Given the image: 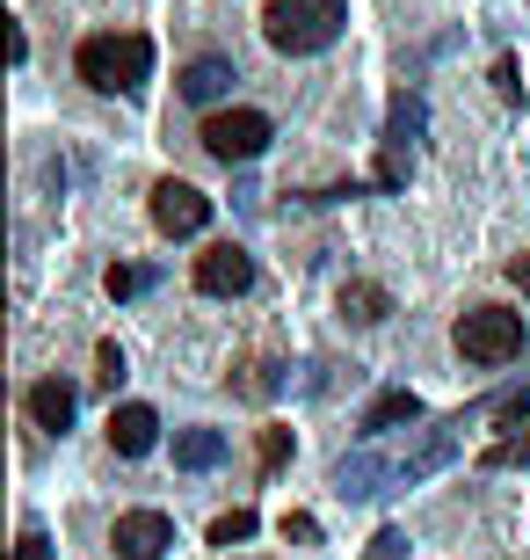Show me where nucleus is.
Wrapping results in <instances>:
<instances>
[{
	"mask_svg": "<svg viewBox=\"0 0 530 560\" xmlns=\"http://www.w3.org/2000/svg\"><path fill=\"white\" fill-rule=\"evenodd\" d=\"M145 284H153V270H109V299H131Z\"/></svg>",
	"mask_w": 530,
	"mask_h": 560,
	"instance_id": "obj_17",
	"label": "nucleus"
},
{
	"mask_svg": "<svg viewBox=\"0 0 530 560\" xmlns=\"http://www.w3.org/2000/svg\"><path fill=\"white\" fill-rule=\"evenodd\" d=\"M458 350H466L472 364H509V357H523V313L472 306L466 320H458Z\"/></svg>",
	"mask_w": 530,
	"mask_h": 560,
	"instance_id": "obj_3",
	"label": "nucleus"
},
{
	"mask_svg": "<svg viewBox=\"0 0 530 560\" xmlns=\"http://www.w3.org/2000/svg\"><path fill=\"white\" fill-rule=\"evenodd\" d=\"M494 88H502V103H523V81H516V59H494Z\"/></svg>",
	"mask_w": 530,
	"mask_h": 560,
	"instance_id": "obj_18",
	"label": "nucleus"
},
{
	"mask_svg": "<svg viewBox=\"0 0 530 560\" xmlns=\"http://www.w3.org/2000/svg\"><path fill=\"white\" fill-rule=\"evenodd\" d=\"M109 546H117L123 560H161L167 546H175V524H167L161 510H123L117 532H109Z\"/></svg>",
	"mask_w": 530,
	"mask_h": 560,
	"instance_id": "obj_6",
	"label": "nucleus"
},
{
	"mask_svg": "<svg viewBox=\"0 0 530 560\" xmlns=\"http://www.w3.org/2000/svg\"><path fill=\"white\" fill-rule=\"evenodd\" d=\"M342 313L356 320V328H378V320L392 313V299L378 284H342Z\"/></svg>",
	"mask_w": 530,
	"mask_h": 560,
	"instance_id": "obj_13",
	"label": "nucleus"
},
{
	"mask_svg": "<svg viewBox=\"0 0 530 560\" xmlns=\"http://www.w3.org/2000/svg\"><path fill=\"white\" fill-rule=\"evenodd\" d=\"M95 364H103V386H117V378H123V350H117V342H103V350H95Z\"/></svg>",
	"mask_w": 530,
	"mask_h": 560,
	"instance_id": "obj_22",
	"label": "nucleus"
},
{
	"mask_svg": "<svg viewBox=\"0 0 530 560\" xmlns=\"http://www.w3.org/2000/svg\"><path fill=\"white\" fill-rule=\"evenodd\" d=\"M422 125H428V109H422V95H392V145H408V139H422Z\"/></svg>",
	"mask_w": 530,
	"mask_h": 560,
	"instance_id": "obj_14",
	"label": "nucleus"
},
{
	"mask_svg": "<svg viewBox=\"0 0 530 560\" xmlns=\"http://www.w3.org/2000/svg\"><path fill=\"white\" fill-rule=\"evenodd\" d=\"M370 560H408V539H400V532H392V524H386V532L370 539Z\"/></svg>",
	"mask_w": 530,
	"mask_h": 560,
	"instance_id": "obj_21",
	"label": "nucleus"
},
{
	"mask_svg": "<svg viewBox=\"0 0 530 560\" xmlns=\"http://www.w3.org/2000/svg\"><path fill=\"white\" fill-rule=\"evenodd\" d=\"M284 539H298V546H320V524H313L306 510H291V517H284Z\"/></svg>",
	"mask_w": 530,
	"mask_h": 560,
	"instance_id": "obj_19",
	"label": "nucleus"
},
{
	"mask_svg": "<svg viewBox=\"0 0 530 560\" xmlns=\"http://www.w3.org/2000/svg\"><path fill=\"white\" fill-rule=\"evenodd\" d=\"M247 284H255V262H247L233 241H225V248H204V255H197V291H211V299H240Z\"/></svg>",
	"mask_w": 530,
	"mask_h": 560,
	"instance_id": "obj_7",
	"label": "nucleus"
},
{
	"mask_svg": "<svg viewBox=\"0 0 530 560\" xmlns=\"http://www.w3.org/2000/svg\"><path fill=\"white\" fill-rule=\"evenodd\" d=\"M509 277H516V284L530 291V255H516V262H509Z\"/></svg>",
	"mask_w": 530,
	"mask_h": 560,
	"instance_id": "obj_24",
	"label": "nucleus"
},
{
	"mask_svg": "<svg viewBox=\"0 0 530 560\" xmlns=\"http://www.w3.org/2000/svg\"><path fill=\"white\" fill-rule=\"evenodd\" d=\"M284 458H291V436H284V430H262V466H269V474H276Z\"/></svg>",
	"mask_w": 530,
	"mask_h": 560,
	"instance_id": "obj_20",
	"label": "nucleus"
},
{
	"mask_svg": "<svg viewBox=\"0 0 530 560\" xmlns=\"http://www.w3.org/2000/svg\"><path fill=\"white\" fill-rule=\"evenodd\" d=\"M175 466H182V474L225 466V430H175Z\"/></svg>",
	"mask_w": 530,
	"mask_h": 560,
	"instance_id": "obj_10",
	"label": "nucleus"
},
{
	"mask_svg": "<svg viewBox=\"0 0 530 560\" xmlns=\"http://www.w3.org/2000/svg\"><path fill=\"white\" fill-rule=\"evenodd\" d=\"M400 422H422V400H414L408 386H392V394H378L364 408V436H392Z\"/></svg>",
	"mask_w": 530,
	"mask_h": 560,
	"instance_id": "obj_9",
	"label": "nucleus"
},
{
	"mask_svg": "<svg viewBox=\"0 0 530 560\" xmlns=\"http://www.w3.org/2000/svg\"><path fill=\"white\" fill-rule=\"evenodd\" d=\"M240 539H255V510H233V517L211 524V546H240Z\"/></svg>",
	"mask_w": 530,
	"mask_h": 560,
	"instance_id": "obj_15",
	"label": "nucleus"
},
{
	"mask_svg": "<svg viewBox=\"0 0 530 560\" xmlns=\"http://www.w3.org/2000/svg\"><path fill=\"white\" fill-rule=\"evenodd\" d=\"M233 81H240V73H233V59H189L182 66V95H189V103H219Z\"/></svg>",
	"mask_w": 530,
	"mask_h": 560,
	"instance_id": "obj_11",
	"label": "nucleus"
},
{
	"mask_svg": "<svg viewBox=\"0 0 530 560\" xmlns=\"http://www.w3.org/2000/svg\"><path fill=\"white\" fill-rule=\"evenodd\" d=\"M153 226L167 233V241H189V233L211 226V197L197 183H182V175H167V183H153Z\"/></svg>",
	"mask_w": 530,
	"mask_h": 560,
	"instance_id": "obj_5",
	"label": "nucleus"
},
{
	"mask_svg": "<svg viewBox=\"0 0 530 560\" xmlns=\"http://www.w3.org/2000/svg\"><path fill=\"white\" fill-rule=\"evenodd\" d=\"M109 444H117L123 458H145L153 444H161V416H153L145 400H123L117 416H109Z\"/></svg>",
	"mask_w": 530,
	"mask_h": 560,
	"instance_id": "obj_8",
	"label": "nucleus"
},
{
	"mask_svg": "<svg viewBox=\"0 0 530 560\" xmlns=\"http://www.w3.org/2000/svg\"><path fill=\"white\" fill-rule=\"evenodd\" d=\"M269 139H276V125H269L262 109H219V117H204V153L225 167L269 153Z\"/></svg>",
	"mask_w": 530,
	"mask_h": 560,
	"instance_id": "obj_4",
	"label": "nucleus"
},
{
	"mask_svg": "<svg viewBox=\"0 0 530 560\" xmlns=\"http://www.w3.org/2000/svg\"><path fill=\"white\" fill-rule=\"evenodd\" d=\"M73 66H81V81L95 95H139L145 73H153V44L139 30H103V37H87L73 51Z\"/></svg>",
	"mask_w": 530,
	"mask_h": 560,
	"instance_id": "obj_1",
	"label": "nucleus"
},
{
	"mask_svg": "<svg viewBox=\"0 0 530 560\" xmlns=\"http://www.w3.org/2000/svg\"><path fill=\"white\" fill-rule=\"evenodd\" d=\"M240 386H247V394H276V364H255V372H247Z\"/></svg>",
	"mask_w": 530,
	"mask_h": 560,
	"instance_id": "obj_23",
	"label": "nucleus"
},
{
	"mask_svg": "<svg viewBox=\"0 0 530 560\" xmlns=\"http://www.w3.org/2000/svg\"><path fill=\"white\" fill-rule=\"evenodd\" d=\"M73 408H81V400H73V386H66V378H37V386H30V416H37L44 430H66V422H73Z\"/></svg>",
	"mask_w": 530,
	"mask_h": 560,
	"instance_id": "obj_12",
	"label": "nucleus"
},
{
	"mask_svg": "<svg viewBox=\"0 0 530 560\" xmlns=\"http://www.w3.org/2000/svg\"><path fill=\"white\" fill-rule=\"evenodd\" d=\"M15 560H51V539H44L37 524H22V539H15Z\"/></svg>",
	"mask_w": 530,
	"mask_h": 560,
	"instance_id": "obj_16",
	"label": "nucleus"
},
{
	"mask_svg": "<svg viewBox=\"0 0 530 560\" xmlns=\"http://www.w3.org/2000/svg\"><path fill=\"white\" fill-rule=\"evenodd\" d=\"M349 8L342 0H269L262 8V37L291 59H306V51H327V44L342 37Z\"/></svg>",
	"mask_w": 530,
	"mask_h": 560,
	"instance_id": "obj_2",
	"label": "nucleus"
}]
</instances>
